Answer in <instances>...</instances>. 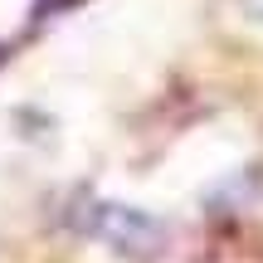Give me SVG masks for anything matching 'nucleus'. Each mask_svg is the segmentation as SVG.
I'll use <instances>...</instances> for the list:
<instances>
[{
	"instance_id": "nucleus-1",
	"label": "nucleus",
	"mask_w": 263,
	"mask_h": 263,
	"mask_svg": "<svg viewBox=\"0 0 263 263\" xmlns=\"http://www.w3.org/2000/svg\"><path fill=\"white\" fill-rule=\"evenodd\" d=\"M103 234L117 239V244L132 249V254H146V249L156 244V224H146L141 215H132V210H122V205L103 210Z\"/></svg>"
}]
</instances>
